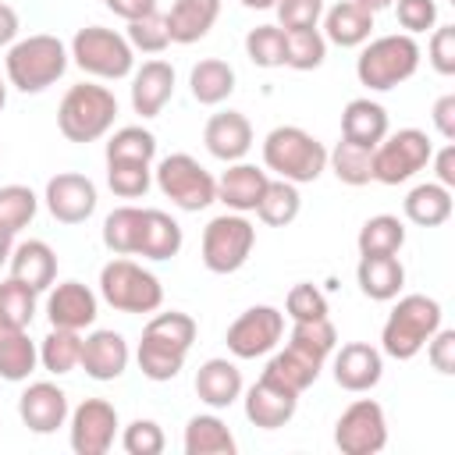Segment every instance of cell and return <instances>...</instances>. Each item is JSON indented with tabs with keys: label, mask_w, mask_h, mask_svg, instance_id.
Returning a JSON list of instances; mask_svg holds the SVG:
<instances>
[{
	"label": "cell",
	"mask_w": 455,
	"mask_h": 455,
	"mask_svg": "<svg viewBox=\"0 0 455 455\" xmlns=\"http://www.w3.org/2000/svg\"><path fill=\"white\" fill-rule=\"evenodd\" d=\"M196 334H199V323L188 313H181V309L153 313L146 320L139 348H135V363H139L142 377L153 384L174 380L196 345Z\"/></svg>",
	"instance_id": "obj_1"
},
{
	"label": "cell",
	"mask_w": 455,
	"mask_h": 455,
	"mask_svg": "<svg viewBox=\"0 0 455 455\" xmlns=\"http://www.w3.org/2000/svg\"><path fill=\"white\" fill-rule=\"evenodd\" d=\"M71 64V53L68 46L50 36V32H36V36H25V39H14L7 46V57H4V78L7 85H14L18 92L25 96H36V92H46L50 85H57L64 78Z\"/></svg>",
	"instance_id": "obj_2"
},
{
	"label": "cell",
	"mask_w": 455,
	"mask_h": 455,
	"mask_svg": "<svg viewBox=\"0 0 455 455\" xmlns=\"http://www.w3.org/2000/svg\"><path fill=\"white\" fill-rule=\"evenodd\" d=\"M259 153H263V171L291 185H309L327 171V146L299 124L270 128L263 135Z\"/></svg>",
	"instance_id": "obj_3"
},
{
	"label": "cell",
	"mask_w": 455,
	"mask_h": 455,
	"mask_svg": "<svg viewBox=\"0 0 455 455\" xmlns=\"http://www.w3.org/2000/svg\"><path fill=\"white\" fill-rule=\"evenodd\" d=\"M391 302L395 306L380 327V352L398 359V363H409L423 352L430 334L441 327L444 309L434 295H423V291H409V295H398Z\"/></svg>",
	"instance_id": "obj_4"
},
{
	"label": "cell",
	"mask_w": 455,
	"mask_h": 455,
	"mask_svg": "<svg viewBox=\"0 0 455 455\" xmlns=\"http://www.w3.org/2000/svg\"><path fill=\"white\" fill-rule=\"evenodd\" d=\"M419 43L409 32H387L377 39H366L355 57V78L370 92H391L395 85L409 82L419 71Z\"/></svg>",
	"instance_id": "obj_5"
},
{
	"label": "cell",
	"mask_w": 455,
	"mask_h": 455,
	"mask_svg": "<svg viewBox=\"0 0 455 455\" xmlns=\"http://www.w3.org/2000/svg\"><path fill=\"white\" fill-rule=\"evenodd\" d=\"M117 121V96L107 85L96 82H78L64 92L57 107V128L68 142H96L103 139Z\"/></svg>",
	"instance_id": "obj_6"
},
{
	"label": "cell",
	"mask_w": 455,
	"mask_h": 455,
	"mask_svg": "<svg viewBox=\"0 0 455 455\" xmlns=\"http://www.w3.org/2000/svg\"><path fill=\"white\" fill-rule=\"evenodd\" d=\"M100 299L117 313H156L164 306V284L153 270L128 256H114L100 267Z\"/></svg>",
	"instance_id": "obj_7"
},
{
	"label": "cell",
	"mask_w": 455,
	"mask_h": 455,
	"mask_svg": "<svg viewBox=\"0 0 455 455\" xmlns=\"http://www.w3.org/2000/svg\"><path fill=\"white\" fill-rule=\"evenodd\" d=\"M68 53H71V64L92 78H103V82H117V78H128L135 71V50L132 43L114 32V28H103V25H85L71 36L68 43Z\"/></svg>",
	"instance_id": "obj_8"
},
{
	"label": "cell",
	"mask_w": 455,
	"mask_h": 455,
	"mask_svg": "<svg viewBox=\"0 0 455 455\" xmlns=\"http://www.w3.org/2000/svg\"><path fill=\"white\" fill-rule=\"evenodd\" d=\"M256 249V228L245 213H217L206 220L203 228V242H199V256H203V267L210 274H235L249 263Z\"/></svg>",
	"instance_id": "obj_9"
},
{
	"label": "cell",
	"mask_w": 455,
	"mask_h": 455,
	"mask_svg": "<svg viewBox=\"0 0 455 455\" xmlns=\"http://www.w3.org/2000/svg\"><path fill=\"white\" fill-rule=\"evenodd\" d=\"M153 185L160 188L171 206L185 213H199L210 203H217V178L192 156V153H171L153 167Z\"/></svg>",
	"instance_id": "obj_10"
},
{
	"label": "cell",
	"mask_w": 455,
	"mask_h": 455,
	"mask_svg": "<svg viewBox=\"0 0 455 455\" xmlns=\"http://www.w3.org/2000/svg\"><path fill=\"white\" fill-rule=\"evenodd\" d=\"M434 156V142L423 128H398L387 132L373 146V181L380 185H405L412 181Z\"/></svg>",
	"instance_id": "obj_11"
},
{
	"label": "cell",
	"mask_w": 455,
	"mask_h": 455,
	"mask_svg": "<svg viewBox=\"0 0 455 455\" xmlns=\"http://www.w3.org/2000/svg\"><path fill=\"white\" fill-rule=\"evenodd\" d=\"M334 448L341 455H377L387 448V416L373 398H355L334 419Z\"/></svg>",
	"instance_id": "obj_12"
},
{
	"label": "cell",
	"mask_w": 455,
	"mask_h": 455,
	"mask_svg": "<svg viewBox=\"0 0 455 455\" xmlns=\"http://www.w3.org/2000/svg\"><path fill=\"white\" fill-rule=\"evenodd\" d=\"M284 338V313L277 306H249L238 313L224 334V345L235 359H259L270 355Z\"/></svg>",
	"instance_id": "obj_13"
},
{
	"label": "cell",
	"mask_w": 455,
	"mask_h": 455,
	"mask_svg": "<svg viewBox=\"0 0 455 455\" xmlns=\"http://www.w3.org/2000/svg\"><path fill=\"white\" fill-rule=\"evenodd\" d=\"M117 409L107 398H85L68 412V444L75 455H107L117 437Z\"/></svg>",
	"instance_id": "obj_14"
},
{
	"label": "cell",
	"mask_w": 455,
	"mask_h": 455,
	"mask_svg": "<svg viewBox=\"0 0 455 455\" xmlns=\"http://www.w3.org/2000/svg\"><path fill=\"white\" fill-rule=\"evenodd\" d=\"M43 203H46V213L57 224H85L96 213L100 192H96L92 178H85L78 171H60V174H53L46 181Z\"/></svg>",
	"instance_id": "obj_15"
},
{
	"label": "cell",
	"mask_w": 455,
	"mask_h": 455,
	"mask_svg": "<svg viewBox=\"0 0 455 455\" xmlns=\"http://www.w3.org/2000/svg\"><path fill=\"white\" fill-rule=\"evenodd\" d=\"M334 363H331V373H334V384L341 391H352V395H366L380 384L384 377V352L370 341H345L341 348L331 352Z\"/></svg>",
	"instance_id": "obj_16"
},
{
	"label": "cell",
	"mask_w": 455,
	"mask_h": 455,
	"mask_svg": "<svg viewBox=\"0 0 455 455\" xmlns=\"http://www.w3.org/2000/svg\"><path fill=\"white\" fill-rule=\"evenodd\" d=\"M68 391L53 380H32L18 395V419L32 434H57L60 427H68Z\"/></svg>",
	"instance_id": "obj_17"
},
{
	"label": "cell",
	"mask_w": 455,
	"mask_h": 455,
	"mask_svg": "<svg viewBox=\"0 0 455 455\" xmlns=\"http://www.w3.org/2000/svg\"><path fill=\"white\" fill-rule=\"evenodd\" d=\"M100 316V295L82 284V281H60L46 288V320L50 327H68V331H85Z\"/></svg>",
	"instance_id": "obj_18"
},
{
	"label": "cell",
	"mask_w": 455,
	"mask_h": 455,
	"mask_svg": "<svg viewBox=\"0 0 455 455\" xmlns=\"http://www.w3.org/2000/svg\"><path fill=\"white\" fill-rule=\"evenodd\" d=\"M128 363H132V348H128L121 331L96 327L82 338V363L78 366L85 370V377L107 384V380H117L128 370Z\"/></svg>",
	"instance_id": "obj_19"
},
{
	"label": "cell",
	"mask_w": 455,
	"mask_h": 455,
	"mask_svg": "<svg viewBox=\"0 0 455 455\" xmlns=\"http://www.w3.org/2000/svg\"><path fill=\"white\" fill-rule=\"evenodd\" d=\"M242 409H245V419L259 430H281L284 423L295 419V409H299V395L267 380L259 373V380L252 387L242 391Z\"/></svg>",
	"instance_id": "obj_20"
},
{
	"label": "cell",
	"mask_w": 455,
	"mask_h": 455,
	"mask_svg": "<svg viewBox=\"0 0 455 455\" xmlns=\"http://www.w3.org/2000/svg\"><path fill=\"white\" fill-rule=\"evenodd\" d=\"M252 139H256L252 124L242 110H217V114H210V121L203 128V146L220 164L245 160V153L252 149Z\"/></svg>",
	"instance_id": "obj_21"
},
{
	"label": "cell",
	"mask_w": 455,
	"mask_h": 455,
	"mask_svg": "<svg viewBox=\"0 0 455 455\" xmlns=\"http://www.w3.org/2000/svg\"><path fill=\"white\" fill-rule=\"evenodd\" d=\"M174 85H178L174 64H167V60H160V57L146 60L142 68L132 71V110H135L142 121L156 117V114L171 103Z\"/></svg>",
	"instance_id": "obj_22"
},
{
	"label": "cell",
	"mask_w": 455,
	"mask_h": 455,
	"mask_svg": "<svg viewBox=\"0 0 455 455\" xmlns=\"http://www.w3.org/2000/svg\"><path fill=\"white\" fill-rule=\"evenodd\" d=\"M320 32L327 43H334L341 50H359L373 36V11L355 0H338V4L323 7Z\"/></svg>",
	"instance_id": "obj_23"
},
{
	"label": "cell",
	"mask_w": 455,
	"mask_h": 455,
	"mask_svg": "<svg viewBox=\"0 0 455 455\" xmlns=\"http://www.w3.org/2000/svg\"><path fill=\"white\" fill-rule=\"evenodd\" d=\"M245 391V380H242V370L235 359L228 355H213L206 359L199 370H196V395L203 405H210L213 412L220 409H231Z\"/></svg>",
	"instance_id": "obj_24"
},
{
	"label": "cell",
	"mask_w": 455,
	"mask_h": 455,
	"mask_svg": "<svg viewBox=\"0 0 455 455\" xmlns=\"http://www.w3.org/2000/svg\"><path fill=\"white\" fill-rule=\"evenodd\" d=\"M267 181H270V174L263 167L235 160L217 178V203H224L231 213H252L259 196H263V188H267Z\"/></svg>",
	"instance_id": "obj_25"
},
{
	"label": "cell",
	"mask_w": 455,
	"mask_h": 455,
	"mask_svg": "<svg viewBox=\"0 0 455 455\" xmlns=\"http://www.w3.org/2000/svg\"><path fill=\"white\" fill-rule=\"evenodd\" d=\"M167 18V36L178 46H192L210 36V28L220 18V0H174Z\"/></svg>",
	"instance_id": "obj_26"
},
{
	"label": "cell",
	"mask_w": 455,
	"mask_h": 455,
	"mask_svg": "<svg viewBox=\"0 0 455 455\" xmlns=\"http://www.w3.org/2000/svg\"><path fill=\"white\" fill-rule=\"evenodd\" d=\"M11 277H18L21 284L36 288V291H46L53 281H57V252L50 249V242L43 238H25L11 249Z\"/></svg>",
	"instance_id": "obj_27"
},
{
	"label": "cell",
	"mask_w": 455,
	"mask_h": 455,
	"mask_svg": "<svg viewBox=\"0 0 455 455\" xmlns=\"http://www.w3.org/2000/svg\"><path fill=\"white\" fill-rule=\"evenodd\" d=\"M387 132H391V121H387V110L377 100L355 96V100L345 103V110H341V139L345 142L373 149Z\"/></svg>",
	"instance_id": "obj_28"
},
{
	"label": "cell",
	"mask_w": 455,
	"mask_h": 455,
	"mask_svg": "<svg viewBox=\"0 0 455 455\" xmlns=\"http://www.w3.org/2000/svg\"><path fill=\"white\" fill-rule=\"evenodd\" d=\"M355 284L373 302H391L405 288V267L398 256H359L355 263Z\"/></svg>",
	"instance_id": "obj_29"
},
{
	"label": "cell",
	"mask_w": 455,
	"mask_h": 455,
	"mask_svg": "<svg viewBox=\"0 0 455 455\" xmlns=\"http://www.w3.org/2000/svg\"><path fill=\"white\" fill-rule=\"evenodd\" d=\"M39 366V345L28 338V327L0 320V380L21 384Z\"/></svg>",
	"instance_id": "obj_30"
},
{
	"label": "cell",
	"mask_w": 455,
	"mask_h": 455,
	"mask_svg": "<svg viewBox=\"0 0 455 455\" xmlns=\"http://www.w3.org/2000/svg\"><path fill=\"white\" fill-rule=\"evenodd\" d=\"M320 370H323L320 359H313L309 352H302V348H295V345H284L281 352L274 348V355H270L267 366H263V377L274 380V384H281V387H288V391H295V395H302L306 387L316 384Z\"/></svg>",
	"instance_id": "obj_31"
},
{
	"label": "cell",
	"mask_w": 455,
	"mask_h": 455,
	"mask_svg": "<svg viewBox=\"0 0 455 455\" xmlns=\"http://www.w3.org/2000/svg\"><path fill=\"white\" fill-rule=\"evenodd\" d=\"M455 210V199H451V188L437 185V181H419L405 192L402 199V213L409 224L416 228H441Z\"/></svg>",
	"instance_id": "obj_32"
},
{
	"label": "cell",
	"mask_w": 455,
	"mask_h": 455,
	"mask_svg": "<svg viewBox=\"0 0 455 455\" xmlns=\"http://www.w3.org/2000/svg\"><path fill=\"white\" fill-rule=\"evenodd\" d=\"M181 448H185V455H235L238 441L217 412H199L185 423Z\"/></svg>",
	"instance_id": "obj_33"
},
{
	"label": "cell",
	"mask_w": 455,
	"mask_h": 455,
	"mask_svg": "<svg viewBox=\"0 0 455 455\" xmlns=\"http://www.w3.org/2000/svg\"><path fill=\"white\" fill-rule=\"evenodd\" d=\"M235 85H238V75H235V68H231L228 60H220V57H203V60L192 64V71H188V92H192V100L203 103V107H220V103L235 92Z\"/></svg>",
	"instance_id": "obj_34"
},
{
	"label": "cell",
	"mask_w": 455,
	"mask_h": 455,
	"mask_svg": "<svg viewBox=\"0 0 455 455\" xmlns=\"http://www.w3.org/2000/svg\"><path fill=\"white\" fill-rule=\"evenodd\" d=\"M185 245V231L181 224L164 213V210H146L142 217V242H139V252L142 259H153V263H164V259H174Z\"/></svg>",
	"instance_id": "obj_35"
},
{
	"label": "cell",
	"mask_w": 455,
	"mask_h": 455,
	"mask_svg": "<svg viewBox=\"0 0 455 455\" xmlns=\"http://www.w3.org/2000/svg\"><path fill=\"white\" fill-rule=\"evenodd\" d=\"M142 217H146V206H114L107 217H103V245L114 252V256H135L139 252V242H142Z\"/></svg>",
	"instance_id": "obj_36"
},
{
	"label": "cell",
	"mask_w": 455,
	"mask_h": 455,
	"mask_svg": "<svg viewBox=\"0 0 455 455\" xmlns=\"http://www.w3.org/2000/svg\"><path fill=\"white\" fill-rule=\"evenodd\" d=\"M402 245H405V224L395 213H377V217L363 220L359 235H355L359 256H398Z\"/></svg>",
	"instance_id": "obj_37"
},
{
	"label": "cell",
	"mask_w": 455,
	"mask_h": 455,
	"mask_svg": "<svg viewBox=\"0 0 455 455\" xmlns=\"http://www.w3.org/2000/svg\"><path fill=\"white\" fill-rule=\"evenodd\" d=\"M78 363H82V331L50 327L46 338L39 341V366L53 377H64L78 370Z\"/></svg>",
	"instance_id": "obj_38"
},
{
	"label": "cell",
	"mask_w": 455,
	"mask_h": 455,
	"mask_svg": "<svg viewBox=\"0 0 455 455\" xmlns=\"http://www.w3.org/2000/svg\"><path fill=\"white\" fill-rule=\"evenodd\" d=\"M299 210H302L299 185H291V181H284V178H270L252 213H256L263 224H270V228H288V224L299 217Z\"/></svg>",
	"instance_id": "obj_39"
},
{
	"label": "cell",
	"mask_w": 455,
	"mask_h": 455,
	"mask_svg": "<svg viewBox=\"0 0 455 455\" xmlns=\"http://www.w3.org/2000/svg\"><path fill=\"white\" fill-rule=\"evenodd\" d=\"M327 171H334V178L341 185L363 188L373 181V149L341 139L334 149H327Z\"/></svg>",
	"instance_id": "obj_40"
},
{
	"label": "cell",
	"mask_w": 455,
	"mask_h": 455,
	"mask_svg": "<svg viewBox=\"0 0 455 455\" xmlns=\"http://www.w3.org/2000/svg\"><path fill=\"white\" fill-rule=\"evenodd\" d=\"M288 345L309 352L313 359L327 363L331 352L338 348V327L331 323V316H316V320H291L288 331Z\"/></svg>",
	"instance_id": "obj_41"
},
{
	"label": "cell",
	"mask_w": 455,
	"mask_h": 455,
	"mask_svg": "<svg viewBox=\"0 0 455 455\" xmlns=\"http://www.w3.org/2000/svg\"><path fill=\"white\" fill-rule=\"evenodd\" d=\"M245 57L256 68H284L288 57V32L281 25H256L245 32Z\"/></svg>",
	"instance_id": "obj_42"
},
{
	"label": "cell",
	"mask_w": 455,
	"mask_h": 455,
	"mask_svg": "<svg viewBox=\"0 0 455 455\" xmlns=\"http://www.w3.org/2000/svg\"><path fill=\"white\" fill-rule=\"evenodd\" d=\"M156 156V135L142 124H124L107 139L103 160H139V164H153Z\"/></svg>",
	"instance_id": "obj_43"
},
{
	"label": "cell",
	"mask_w": 455,
	"mask_h": 455,
	"mask_svg": "<svg viewBox=\"0 0 455 455\" xmlns=\"http://www.w3.org/2000/svg\"><path fill=\"white\" fill-rule=\"evenodd\" d=\"M39 213V196L28 185H0V231L18 235Z\"/></svg>",
	"instance_id": "obj_44"
},
{
	"label": "cell",
	"mask_w": 455,
	"mask_h": 455,
	"mask_svg": "<svg viewBox=\"0 0 455 455\" xmlns=\"http://www.w3.org/2000/svg\"><path fill=\"white\" fill-rule=\"evenodd\" d=\"M107 185L117 199H142L153 185V164L139 160H107Z\"/></svg>",
	"instance_id": "obj_45"
},
{
	"label": "cell",
	"mask_w": 455,
	"mask_h": 455,
	"mask_svg": "<svg viewBox=\"0 0 455 455\" xmlns=\"http://www.w3.org/2000/svg\"><path fill=\"white\" fill-rule=\"evenodd\" d=\"M39 313V291L21 284L18 277L0 281V320L14 323V327H32Z\"/></svg>",
	"instance_id": "obj_46"
},
{
	"label": "cell",
	"mask_w": 455,
	"mask_h": 455,
	"mask_svg": "<svg viewBox=\"0 0 455 455\" xmlns=\"http://www.w3.org/2000/svg\"><path fill=\"white\" fill-rule=\"evenodd\" d=\"M327 39L320 28H295L288 32V57H284V68L291 71H316L323 60H327Z\"/></svg>",
	"instance_id": "obj_47"
},
{
	"label": "cell",
	"mask_w": 455,
	"mask_h": 455,
	"mask_svg": "<svg viewBox=\"0 0 455 455\" xmlns=\"http://www.w3.org/2000/svg\"><path fill=\"white\" fill-rule=\"evenodd\" d=\"M124 39L132 43L135 53H164L171 46V36H167V18L160 14V7L142 14V18H135V21H128Z\"/></svg>",
	"instance_id": "obj_48"
},
{
	"label": "cell",
	"mask_w": 455,
	"mask_h": 455,
	"mask_svg": "<svg viewBox=\"0 0 455 455\" xmlns=\"http://www.w3.org/2000/svg\"><path fill=\"white\" fill-rule=\"evenodd\" d=\"M164 444H167V437H164V427L156 419H142L139 416L121 430V448L128 455H160Z\"/></svg>",
	"instance_id": "obj_49"
},
{
	"label": "cell",
	"mask_w": 455,
	"mask_h": 455,
	"mask_svg": "<svg viewBox=\"0 0 455 455\" xmlns=\"http://www.w3.org/2000/svg\"><path fill=\"white\" fill-rule=\"evenodd\" d=\"M284 313L291 320H316V316H327V295L309 284V281H299L288 288L284 295Z\"/></svg>",
	"instance_id": "obj_50"
},
{
	"label": "cell",
	"mask_w": 455,
	"mask_h": 455,
	"mask_svg": "<svg viewBox=\"0 0 455 455\" xmlns=\"http://www.w3.org/2000/svg\"><path fill=\"white\" fill-rule=\"evenodd\" d=\"M277 25L284 32L295 28H320V14H323V0H277Z\"/></svg>",
	"instance_id": "obj_51"
},
{
	"label": "cell",
	"mask_w": 455,
	"mask_h": 455,
	"mask_svg": "<svg viewBox=\"0 0 455 455\" xmlns=\"http://www.w3.org/2000/svg\"><path fill=\"white\" fill-rule=\"evenodd\" d=\"M427 60L437 75H455V25H434L427 39Z\"/></svg>",
	"instance_id": "obj_52"
},
{
	"label": "cell",
	"mask_w": 455,
	"mask_h": 455,
	"mask_svg": "<svg viewBox=\"0 0 455 455\" xmlns=\"http://www.w3.org/2000/svg\"><path fill=\"white\" fill-rule=\"evenodd\" d=\"M395 18L409 36L430 32L437 25V0H395Z\"/></svg>",
	"instance_id": "obj_53"
},
{
	"label": "cell",
	"mask_w": 455,
	"mask_h": 455,
	"mask_svg": "<svg viewBox=\"0 0 455 455\" xmlns=\"http://www.w3.org/2000/svg\"><path fill=\"white\" fill-rule=\"evenodd\" d=\"M423 348H427V359L437 373H444V377L455 373V331L451 327H437Z\"/></svg>",
	"instance_id": "obj_54"
},
{
	"label": "cell",
	"mask_w": 455,
	"mask_h": 455,
	"mask_svg": "<svg viewBox=\"0 0 455 455\" xmlns=\"http://www.w3.org/2000/svg\"><path fill=\"white\" fill-rule=\"evenodd\" d=\"M430 121H434V132H437L444 142H455V92H444V96L434 100Z\"/></svg>",
	"instance_id": "obj_55"
},
{
	"label": "cell",
	"mask_w": 455,
	"mask_h": 455,
	"mask_svg": "<svg viewBox=\"0 0 455 455\" xmlns=\"http://www.w3.org/2000/svg\"><path fill=\"white\" fill-rule=\"evenodd\" d=\"M430 164H434V174H437L434 181L444 185V188H455V142H444L441 149H434Z\"/></svg>",
	"instance_id": "obj_56"
},
{
	"label": "cell",
	"mask_w": 455,
	"mask_h": 455,
	"mask_svg": "<svg viewBox=\"0 0 455 455\" xmlns=\"http://www.w3.org/2000/svg\"><path fill=\"white\" fill-rule=\"evenodd\" d=\"M103 4H107V11H114L124 21H135L149 11H156V0H103Z\"/></svg>",
	"instance_id": "obj_57"
},
{
	"label": "cell",
	"mask_w": 455,
	"mask_h": 455,
	"mask_svg": "<svg viewBox=\"0 0 455 455\" xmlns=\"http://www.w3.org/2000/svg\"><path fill=\"white\" fill-rule=\"evenodd\" d=\"M18 32H21V18H18V11H14L11 4L0 0V46H11V43L18 39Z\"/></svg>",
	"instance_id": "obj_58"
},
{
	"label": "cell",
	"mask_w": 455,
	"mask_h": 455,
	"mask_svg": "<svg viewBox=\"0 0 455 455\" xmlns=\"http://www.w3.org/2000/svg\"><path fill=\"white\" fill-rule=\"evenodd\" d=\"M11 249H14V235L11 231H0V267L11 259Z\"/></svg>",
	"instance_id": "obj_59"
},
{
	"label": "cell",
	"mask_w": 455,
	"mask_h": 455,
	"mask_svg": "<svg viewBox=\"0 0 455 455\" xmlns=\"http://www.w3.org/2000/svg\"><path fill=\"white\" fill-rule=\"evenodd\" d=\"M242 7H249V11H270L277 0H238Z\"/></svg>",
	"instance_id": "obj_60"
},
{
	"label": "cell",
	"mask_w": 455,
	"mask_h": 455,
	"mask_svg": "<svg viewBox=\"0 0 455 455\" xmlns=\"http://www.w3.org/2000/svg\"><path fill=\"white\" fill-rule=\"evenodd\" d=\"M355 4H363V7H370V11L377 14V11H384V7H391L395 0H355Z\"/></svg>",
	"instance_id": "obj_61"
},
{
	"label": "cell",
	"mask_w": 455,
	"mask_h": 455,
	"mask_svg": "<svg viewBox=\"0 0 455 455\" xmlns=\"http://www.w3.org/2000/svg\"><path fill=\"white\" fill-rule=\"evenodd\" d=\"M4 107H7V78L0 75V110H4Z\"/></svg>",
	"instance_id": "obj_62"
}]
</instances>
